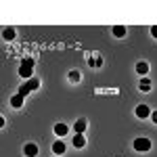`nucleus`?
<instances>
[{
  "mask_svg": "<svg viewBox=\"0 0 157 157\" xmlns=\"http://www.w3.org/2000/svg\"><path fill=\"white\" fill-rule=\"evenodd\" d=\"M55 134L57 136H67L69 134V126L67 124H55Z\"/></svg>",
  "mask_w": 157,
  "mask_h": 157,
  "instance_id": "6e6552de",
  "label": "nucleus"
},
{
  "mask_svg": "<svg viewBox=\"0 0 157 157\" xmlns=\"http://www.w3.org/2000/svg\"><path fill=\"white\" fill-rule=\"evenodd\" d=\"M23 98H25V97H21L19 92H17V94H13V97H11V107L21 109V107H23Z\"/></svg>",
  "mask_w": 157,
  "mask_h": 157,
  "instance_id": "1a4fd4ad",
  "label": "nucleus"
},
{
  "mask_svg": "<svg viewBox=\"0 0 157 157\" xmlns=\"http://www.w3.org/2000/svg\"><path fill=\"white\" fill-rule=\"evenodd\" d=\"M134 113H136V117H140V120L151 117V109H149V105H143V103L136 107V111H134Z\"/></svg>",
  "mask_w": 157,
  "mask_h": 157,
  "instance_id": "39448f33",
  "label": "nucleus"
},
{
  "mask_svg": "<svg viewBox=\"0 0 157 157\" xmlns=\"http://www.w3.org/2000/svg\"><path fill=\"white\" fill-rule=\"evenodd\" d=\"M67 78H69V82H80V80H82V75H80L78 69H71V71L67 73Z\"/></svg>",
  "mask_w": 157,
  "mask_h": 157,
  "instance_id": "2eb2a0df",
  "label": "nucleus"
},
{
  "mask_svg": "<svg viewBox=\"0 0 157 157\" xmlns=\"http://www.w3.org/2000/svg\"><path fill=\"white\" fill-rule=\"evenodd\" d=\"M86 126H88V124H86V120H84V117H82V120H78L75 124H73V132H75V134H84Z\"/></svg>",
  "mask_w": 157,
  "mask_h": 157,
  "instance_id": "9b49d317",
  "label": "nucleus"
},
{
  "mask_svg": "<svg viewBox=\"0 0 157 157\" xmlns=\"http://www.w3.org/2000/svg\"><path fill=\"white\" fill-rule=\"evenodd\" d=\"M38 153H40V149H38L36 143H27V145L23 147V155L25 157H38Z\"/></svg>",
  "mask_w": 157,
  "mask_h": 157,
  "instance_id": "20e7f679",
  "label": "nucleus"
},
{
  "mask_svg": "<svg viewBox=\"0 0 157 157\" xmlns=\"http://www.w3.org/2000/svg\"><path fill=\"white\" fill-rule=\"evenodd\" d=\"M136 73H138L140 78H147V73H149V63L138 61V63H136Z\"/></svg>",
  "mask_w": 157,
  "mask_h": 157,
  "instance_id": "423d86ee",
  "label": "nucleus"
},
{
  "mask_svg": "<svg viewBox=\"0 0 157 157\" xmlns=\"http://www.w3.org/2000/svg\"><path fill=\"white\" fill-rule=\"evenodd\" d=\"M117 94V88H111V90H105V88H97V94Z\"/></svg>",
  "mask_w": 157,
  "mask_h": 157,
  "instance_id": "dca6fc26",
  "label": "nucleus"
},
{
  "mask_svg": "<svg viewBox=\"0 0 157 157\" xmlns=\"http://www.w3.org/2000/svg\"><path fill=\"white\" fill-rule=\"evenodd\" d=\"M111 34L115 38H124L126 36V27H124V25H113V27H111Z\"/></svg>",
  "mask_w": 157,
  "mask_h": 157,
  "instance_id": "ddd939ff",
  "label": "nucleus"
},
{
  "mask_svg": "<svg viewBox=\"0 0 157 157\" xmlns=\"http://www.w3.org/2000/svg\"><path fill=\"white\" fill-rule=\"evenodd\" d=\"M52 153H55V155H63V153H65V143H63V140H55V143H52Z\"/></svg>",
  "mask_w": 157,
  "mask_h": 157,
  "instance_id": "f8f14e48",
  "label": "nucleus"
},
{
  "mask_svg": "<svg viewBox=\"0 0 157 157\" xmlns=\"http://www.w3.org/2000/svg\"><path fill=\"white\" fill-rule=\"evenodd\" d=\"M151 121L157 124V111H151Z\"/></svg>",
  "mask_w": 157,
  "mask_h": 157,
  "instance_id": "6ab92c4d",
  "label": "nucleus"
},
{
  "mask_svg": "<svg viewBox=\"0 0 157 157\" xmlns=\"http://www.w3.org/2000/svg\"><path fill=\"white\" fill-rule=\"evenodd\" d=\"M73 147H75V149H84L86 147V136L84 134H73Z\"/></svg>",
  "mask_w": 157,
  "mask_h": 157,
  "instance_id": "0eeeda50",
  "label": "nucleus"
},
{
  "mask_svg": "<svg viewBox=\"0 0 157 157\" xmlns=\"http://www.w3.org/2000/svg\"><path fill=\"white\" fill-rule=\"evenodd\" d=\"M57 157H59V155H57Z\"/></svg>",
  "mask_w": 157,
  "mask_h": 157,
  "instance_id": "aec40b11",
  "label": "nucleus"
},
{
  "mask_svg": "<svg viewBox=\"0 0 157 157\" xmlns=\"http://www.w3.org/2000/svg\"><path fill=\"white\" fill-rule=\"evenodd\" d=\"M86 63H88L90 67H97V59H92V57H88V59H86Z\"/></svg>",
  "mask_w": 157,
  "mask_h": 157,
  "instance_id": "f3484780",
  "label": "nucleus"
},
{
  "mask_svg": "<svg viewBox=\"0 0 157 157\" xmlns=\"http://www.w3.org/2000/svg\"><path fill=\"white\" fill-rule=\"evenodd\" d=\"M134 151H138V153H147V151H151V140L145 138V136H140V138H136L134 140Z\"/></svg>",
  "mask_w": 157,
  "mask_h": 157,
  "instance_id": "7ed1b4c3",
  "label": "nucleus"
},
{
  "mask_svg": "<svg viewBox=\"0 0 157 157\" xmlns=\"http://www.w3.org/2000/svg\"><path fill=\"white\" fill-rule=\"evenodd\" d=\"M15 36H17L15 27H4V32H2V38L4 40H15Z\"/></svg>",
  "mask_w": 157,
  "mask_h": 157,
  "instance_id": "4468645a",
  "label": "nucleus"
},
{
  "mask_svg": "<svg viewBox=\"0 0 157 157\" xmlns=\"http://www.w3.org/2000/svg\"><path fill=\"white\" fill-rule=\"evenodd\" d=\"M151 36L157 40V25H153V27H151Z\"/></svg>",
  "mask_w": 157,
  "mask_h": 157,
  "instance_id": "a211bd4d",
  "label": "nucleus"
},
{
  "mask_svg": "<svg viewBox=\"0 0 157 157\" xmlns=\"http://www.w3.org/2000/svg\"><path fill=\"white\" fill-rule=\"evenodd\" d=\"M38 86H40V80H36V78H32V80H27L25 84H21V88H19V94L21 97H27L32 90H36Z\"/></svg>",
  "mask_w": 157,
  "mask_h": 157,
  "instance_id": "f03ea898",
  "label": "nucleus"
},
{
  "mask_svg": "<svg viewBox=\"0 0 157 157\" xmlns=\"http://www.w3.org/2000/svg\"><path fill=\"white\" fill-rule=\"evenodd\" d=\"M32 73H34V59L25 57V59L21 61V65H19V75H21L23 80H32Z\"/></svg>",
  "mask_w": 157,
  "mask_h": 157,
  "instance_id": "f257e3e1",
  "label": "nucleus"
},
{
  "mask_svg": "<svg viewBox=\"0 0 157 157\" xmlns=\"http://www.w3.org/2000/svg\"><path fill=\"white\" fill-rule=\"evenodd\" d=\"M138 90H140V92H151V80H149V78H140Z\"/></svg>",
  "mask_w": 157,
  "mask_h": 157,
  "instance_id": "9d476101",
  "label": "nucleus"
}]
</instances>
